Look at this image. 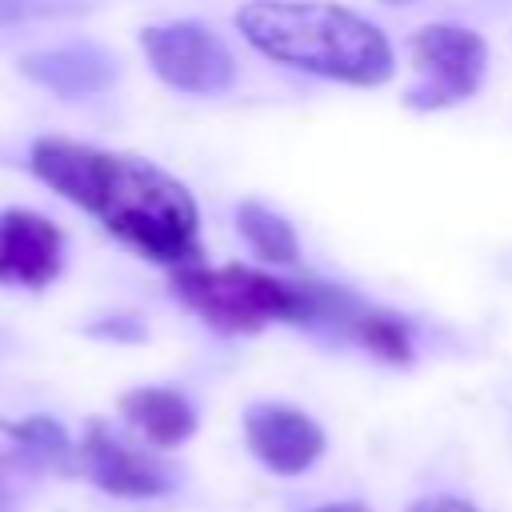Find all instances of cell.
<instances>
[{"mask_svg":"<svg viewBox=\"0 0 512 512\" xmlns=\"http://www.w3.org/2000/svg\"><path fill=\"white\" fill-rule=\"evenodd\" d=\"M28 164L52 192L92 212L112 236H120L140 256L172 268L196 264V200L180 180H172L156 164L76 144L64 136H40L32 144Z\"/></svg>","mask_w":512,"mask_h":512,"instance_id":"1","label":"cell"},{"mask_svg":"<svg viewBox=\"0 0 512 512\" xmlns=\"http://www.w3.org/2000/svg\"><path fill=\"white\" fill-rule=\"evenodd\" d=\"M244 40L276 64L376 88L392 76V44L364 16L336 4H280L252 0L236 12Z\"/></svg>","mask_w":512,"mask_h":512,"instance_id":"2","label":"cell"},{"mask_svg":"<svg viewBox=\"0 0 512 512\" xmlns=\"http://www.w3.org/2000/svg\"><path fill=\"white\" fill-rule=\"evenodd\" d=\"M176 296L224 332H256L264 324H344L352 328L360 304L324 284H292L244 264L204 268L184 264L172 272Z\"/></svg>","mask_w":512,"mask_h":512,"instance_id":"3","label":"cell"},{"mask_svg":"<svg viewBox=\"0 0 512 512\" xmlns=\"http://www.w3.org/2000/svg\"><path fill=\"white\" fill-rule=\"evenodd\" d=\"M412 84L404 92L408 108L432 112V108H452L468 96H476L484 68H488V44L480 32L460 28V24H428L412 36Z\"/></svg>","mask_w":512,"mask_h":512,"instance_id":"4","label":"cell"},{"mask_svg":"<svg viewBox=\"0 0 512 512\" xmlns=\"http://www.w3.org/2000/svg\"><path fill=\"white\" fill-rule=\"evenodd\" d=\"M140 48L152 72L176 92L216 96L236 80V60L228 44L204 24H192V20L152 24L140 32Z\"/></svg>","mask_w":512,"mask_h":512,"instance_id":"5","label":"cell"},{"mask_svg":"<svg viewBox=\"0 0 512 512\" xmlns=\"http://www.w3.org/2000/svg\"><path fill=\"white\" fill-rule=\"evenodd\" d=\"M244 440L252 456L276 476H296L324 452V428L288 404H252L244 412Z\"/></svg>","mask_w":512,"mask_h":512,"instance_id":"6","label":"cell"},{"mask_svg":"<svg viewBox=\"0 0 512 512\" xmlns=\"http://www.w3.org/2000/svg\"><path fill=\"white\" fill-rule=\"evenodd\" d=\"M60 260H64V236L52 220L28 208L0 212V284L44 288L56 280Z\"/></svg>","mask_w":512,"mask_h":512,"instance_id":"7","label":"cell"},{"mask_svg":"<svg viewBox=\"0 0 512 512\" xmlns=\"http://www.w3.org/2000/svg\"><path fill=\"white\" fill-rule=\"evenodd\" d=\"M80 460H84V468H88V476L104 488V492H112V496H160V492H168V472L152 460V456H144V452H136V448H128V444H120V440H112L100 424H92L88 428V436H84V444H80Z\"/></svg>","mask_w":512,"mask_h":512,"instance_id":"8","label":"cell"},{"mask_svg":"<svg viewBox=\"0 0 512 512\" xmlns=\"http://www.w3.org/2000/svg\"><path fill=\"white\" fill-rule=\"evenodd\" d=\"M20 72L40 88H48L64 100H76V96L104 92L116 80V60L108 52H100L96 44H68V48L28 52L20 60Z\"/></svg>","mask_w":512,"mask_h":512,"instance_id":"9","label":"cell"},{"mask_svg":"<svg viewBox=\"0 0 512 512\" xmlns=\"http://www.w3.org/2000/svg\"><path fill=\"white\" fill-rule=\"evenodd\" d=\"M120 416L160 448H176L196 432L192 404L172 388H132L120 396Z\"/></svg>","mask_w":512,"mask_h":512,"instance_id":"10","label":"cell"},{"mask_svg":"<svg viewBox=\"0 0 512 512\" xmlns=\"http://www.w3.org/2000/svg\"><path fill=\"white\" fill-rule=\"evenodd\" d=\"M236 224H240L244 240L256 248V256H264L272 264H292L300 256V240H296L292 224L280 212H272V208H264L256 200H244L236 208Z\"/></svg>","mask_w":512,"mask_h":512,"instance_id":"11","label":"cell"},{"mask_svg":"<svg viewBox=\"0 0 512 512\" xmlns=\"http://www.w3.org/2000/svg\"><path fill=\"white\" fill-rule=\"evenodd\" d=\"M368 352H376L380 360L388 364H408L412 360V340H408V328L388 316V312H376V308H360L352 328H348Z\"/></svg>","mask_w":512,"mask_h":512,"instance_id":"12","label":"cell"},{"mask_svg":"<svg viewBox=\"0 0 512 512\" xmlns=\"http://www.w3.org/2000/svg\"><path fill=\"white\" fill-rule=\"evenodd\" d=\"M48 12H60V4H52V0H0V24H16V20L48 16Z\"/></svg>","mask_w":512,"mask_h":512,"instance_id":"13","label":"cell"},{"mask_svg":"<svg viewBox=\"0 0 512 512\" xmlns=\"http://www.w3.org/2000/svg\"><path fill=\"white\" fill-rule=\"evenodd\" d=\"M408 512H476V508L460 496H428V500H416Z\"/></svg>","mask_w":512,"mask_h":512,"instance_id":"14","label":"cell"},{"mask_svg":"<svg viewBox=\"0 0 512 512\" xmlns=\"http://www.w3.org/2000/svg\"><path fill=\"white\" fill-rule=\"evenodd\" d=\"M312 512H368V508L356 504V500H340V504H320V508H312Z\"/></svg>","mask_w":512,"mask_h":512,"instance_id":"15","label":"cell"},{"mask_svg":"<svg viewBox=\"0 0 512 512\" xmlns=\"http://www.w3.org/2000/svg\"><path fill=\"white\" fill-rule=\"evenodd\" d=\"M388 4H400V0H388Z\"/></svg>","mask_w":512,"mask_h":512,"instance_id":"16","label":"cell"}]
</instances>
